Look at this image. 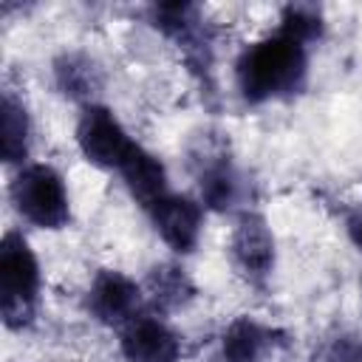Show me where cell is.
Masks as SVG:
<instances>
[{
	"label": "cell",
	"mask_w": 362,
	"mask_h": 362,
	"mask_svg": "<svg viewBox=\"0 0 362 362\" xmlns=\"http://www.w3.org/2000/svg\"><path fill=\"white\" fill-rule=\"evenodd\" d=\"M308 42L286 28H277L266 40L249 45L238 59V88L246 102H269L294 93L308 68Z\"/></svg>",
	"instance_id": "cell-1"
},
{
	"label": "cell",
	"mask_w": 362,
	"mask_h": 362,
	"mask_svg": "<svg viewBox=\"0 0 362 362\" xmlns=\"http://www.w3.org/2000/svg\"><path fill=\"white\" fill-rule=\"evenodd\" d=\"M40 297V263L28 240L8 232L0 243V311L8 328H25L34 320Z\"/></svg>",
	"instance_id": "cell-2"
},
{
	"label": "cell",
	"mask_w": 362,
	"mask_h": 362,
	"mask_svg": "<svg viewBox=\"0 0 362 362\" xmlns=\"http://www.w3.org/2000/svg\"><path fill=\"white\" fill-rule=\"evenodd\" d=\"M11 201L17 212L42 229H62L71 221L68 192L62 175L48 164H25L11 181Z\"/></svg>",
	"instance_id": "cell-3"
},
{
	"label": "cell",
	"mask_w": 362,
	"mask_h": 362,
	"mask_svg": "<svg viewBox=\"0 0 362 362\" xmlns=\"http://www.w3.org/2000/svg\"><path fill=\"white\" fill-rule=\"evenodd\" d=\"M76 144L82 156L102 170H122L124 161L139 147V141L127 136V130L113 116V110L102 105H85L76 124Z\"/></svg>",
	"instance_id": "cell-4"
},
{
	"label": "cell",
	"mask_w": 362,
	"mask_h": 362,
	"mask_svg": "<svg viewBox=\"0 0 362 362\" xmlns=\"http://www.w3.org/2000/svg\"><path fill=\"white\" fill-rule=\"evenodd\" d=\"M288 348V337L257 320H235L221 339L223 362H277Z\"/></svg>",
	"instance_id": "cell-5"
},
{
	"label": "cell",
	"mask_w": 362,
	"mask_h": 362,
	"mask_svg": "<svg viewBox=\"0 0 362 362\" xmlns=\"http://www.w3.org/2000/svg\"><path fill=\"white\" fill-rule=\"evenodd\" d=\"M150 218H153L156 232L173 252L187 255L195 249L201 238V223H204V209L198 201L167 192L150 206Z\"/></svg>",
	"instance_id": "cell-6"
},
{
	"label": "cell",
	"mask_w": 362,
	"mask_h": 362,
	"mask_svg": "<svg viewBox=\"0 0 362 362\" xmlns=\"http://www.w3.org/2000/svg\"><path fill=\"white\" fill-rule=\"evenodd\" d=\"M229 252L235 266L255 283L266 280L274 266V235L257 212H243L235 223Z\"/></svg>",
	"instance_id": "cell-7"
},
{
	"label": "cell",
	"mask_w": 362,
	"mask_h": 362,
	"mask_svg": "<svg viewBox=\"0 0 362 362\" xmlns=\"http://www.w3.org/2000/svg\"><path fill=\"white\" fill-rule=\"evenodd\" d=\"M139 303H141V288L136 280H130L122 272H99L93 286H90V297L88 305L93 311V317L105 325H116L124 328L127 322L136 320L139 314Z\"/></svg>",
	"instance_id": "cell-8"
},
{
	"label": "cell",
	"mask_w": 362,
	"mask_h": 362,
	"mask_svg": "<svg viewBox=\"0 0 362 362\" xmlns=\"http://www.w3.org/2000/svg\"><path fill=\"white\" fill-rule=\"evenodd\" d=\"M122 354L127 362H178V337L156 317H136L122 328Z\"/></svg>",
	"instance_id": "cell-9"
},
{
	"label": "cell",
	"mask_w": 362,
	"mask_h": 362,
	"mask_svg": "<svg viewBox=\"0 0 362 362\" xmlns=\"http://www.w3.org/2000/svg\"><path fill=\"white\" fill-rule=\"evenodd\" d=\"M119 173H122L124 184H127L130 195H133L144 209H150L158 198L167 195V170H164V164H161L150 150H144L141 144L133 150V156L124 161V167H122Z\"/></svg>",
	"instance_id": "cell-10"
},
{
	"label": "cell",
	"mask_w": 362,
	"mask_h": 362,
	"mask_svg": "<svg viewBox=\"0 0 362 362\" xmlns=\"http://www.w3.org/2000/svg\"><path fill=\"white\" fill-rule=\"evenodd\" d=\"M28 139H31V124L25 107L6 93L3 96V122H0V150L8 164H17L28 156Z\"/></svg>",
	"instance_id": "cell-11"
},
{
	"label": "cell",
	"mask_w": 362,
	"mask_h": 362,
	"mask_svg": "<svg viewBox=\"0 0 362 362\" xmlns=\"http://www.w3.org/2000/svg\"><path fill=\"white\" fill-rule=\"evenodd\" d=\"M57 82H59L62 93H68L71 99H82L88 105H93L90 96L102 85L99 68L82 54H65L62 59H57Z\"/></svg>",
	"instance_id": "cell-12"
},
{
	"label": "cell",
	"mask_w": 362,
	"mask_h": 362,
	"mask_svg": "<svg viewBox=\"0 0 362 362\" xmlns=\"http://www.w3.org/2000/svg\"><path fill=\"white\" fill-rule=\"evenodd\" d=\"M198 184H201V198L212 206V209H226L238 201L240 195V181L238 173L232 170V164L218 156V161H209L201 173H198Z\"/></svg>",
	"instance_id": "cell-13"
},
{
	"label": "cell",
	"mask_w": 362,
	"mask_h": 362,
	"mask_svg": "<svg viewBox=\"0 0 362 362\" xmlns=\"http://www.w3.org/2000/svg\"><path fill=\"white\" fill-rule=\"evenodd\" d=\"M147 288L156 300V305L161 308H178L192 297V283L184 274V269L178 266H158L150 272Z\"/></svg>",
	"instance_id": "cell-14"
},
{
	"label": "cell",
	"mask_w": 362,
	"mask_h": 362,
	"mask_svg": "<svg viewBox=\"0 0 362 362\" xmlns=\"http://www.w3.org/2000/svg\"><path fill=\"white\" fill-rule=\"evenodd\" d=\"M280 28L291 31L294 37H300L303 42H311L322 34V17H320V8L314 6H305V3H291L283 8V20H280Z\"/></svg>",
	"instance_id": "cell-15"
},
{
	"label": "cell",
	"mask_w": 362,
	"mask_h": 362,
	"mask_svg": "<svg viewBox=\"0 0 362 362\" xmlns=\"http://www.w3.org/2000/svg\"><path fill=\"white\" fill-rule=\"evenodd\" d=\"M325 362H362V342L356 337H339L331 342Z\"/></svg>",
	"instance_id": "cell-16"
},
{
	"label": "cell",
	"mask_w": 362,
	"mask_h": 362,
	"mask_svg": "<svg viewBox=\"0 0 362 362\" xmlns=\"http://www.w3.org/2000/svg\"><path fill=\"white\" fill-rule=\"evenodd\" d=\"M348 235H351L354 246L362 252V204L348 215Z\"/></svg>",
	"instance_id": "cell-17"
}]
</instances>
